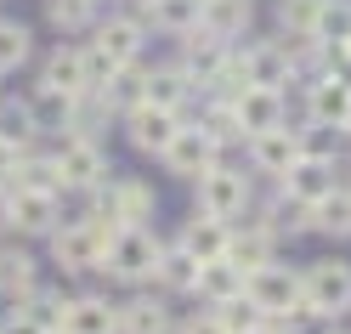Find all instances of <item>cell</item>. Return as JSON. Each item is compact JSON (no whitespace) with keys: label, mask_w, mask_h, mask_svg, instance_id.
<instances>
[{"label":"cell","mask_w":351,"mask_h":334,"mask_svg":"<svg viewBox=\"0 0 351 334\" xmlns=\"http://www.w3.org/2000/svg\"><path fill=\"white\" fill-rule=\"evenodd\" d=\"M17 311H29L40 323V334H62V311H69V295L62 289H34L29 300H17Z\"/></svg>","instance_id":"4dcf8cb0"},{"label":"cell","mask_w":351,"mask_h":334,"mask_svg":"<svg viewBox=\"0 0 351 334\" xmlns=\"http://www.w3.org/2000/svg\"><path fill=\"white\" fill-rule=\"evenodd\" d=\"M199 12H204V0H147L153 29H165V34H193L199 29Z\"/></svg>","instance_id":"4316f807"},{"label":"cell","mask_w":351,"mask_h":334,"mask_svg":"<svg viewBox=\"0 0 351 334\" xmlns=\"http://www.w3.org/2000/svg\"><path fill=\"white\" fill-rule=\"evenodd\" d=\"M57 176H62V193H91V187H102L108 176V153L97 147V136H62L57 142Z\"/></svg>","instance_id":"3957f363"},{"label":"cell","mask_w":351,"mask_h":334,"mask_svg":"<svg viewBox=\"0 0 351 334\" xmlns=\"http://www.w3.org/2000/svg\"><path fill=\"white\" fill-rule=\"evenodd\" d=\"M312 227L328 232V238H351V193H346V187H335L328 198L312 204Z\"/></svg>","instance_id":"f1b7e54d"},{"label":"cell","mask_w":351,"mask_h":334,"mask_svg":"<svg viewBox=\"0 0 351 334\" xmlns=\"http://www.w3.org/2000/svg\"><path fill=\"white\" fill-rule=\"evenodd\" d=\"M187 91H193L187 69H153V74H142V102H153V108H170V114H182Z\"/></svg>","instance_id":"cb8c5ba5"},{"label":"cell","mask_w":351,"mask_h":334,"mask_svg":"<svg viewBox=\"0 0 351 334\" xmlns=\"http://www.w3.org/2000/svg\"><path fill=\"white\" fill-rule=\"evenodd\" d=\"M170 329H176L170 306L153 300V295H136V300L119 306V334H170Z\"/></svg>","instance_id":"7402d4cb"},{"label":"cell","mask_w":351,"mask_h":334,"mask_svg":"<svg viewBox=\"0 0 351 334\" xmlns=\"http://www.w3.org/2000/svg\"><path fill=\"white\" fill-rule=\"evenodd\" d=\"M159 250L165 243L153 238L147 227H125L102 255V272H114L119 283H153V266H159Z\"/></svg>","instance_id":"7a4b0ae2"},{"label":"cell","mask_w":351,"mask_h":334,"mask_svg":"<svg viewBox=\"0 0 351 334\" xmlns=\"http://www.w3.org/2000/svg\"><path fill=\"white\" fill-rule=\"evenodd\" d=\"M6 227H12V187L0 182V232H6Z\"/></svg>","instance_id":"7bdbcfd3"},{"label":"cell","mask_w":351,"mask_h":334,"mask_svg":"<svg viewBox=\"0 0 351 334\" xmlns=\"http://www.w3.org/2000/svg\"><path fill=\"white\" fill-rule=\"evenodd\" d=\"M102 255H108V238L85 215L51 227V261L62 266V272H102Z\"/></svg>","instance_id":"277c9868"},{"label":"cell","mask_w":351,"mask_h":334,"mask_svg":"<svg viewBox=\"0 0 351 334\" xmlns=\"http://www.w3.org/2000/svg\"><path fill=\"white\" fill-rule=\"evenodd\" d=\"M215 318H221V329L227 334H250V329H261L267 318H261V306L250 300V295H232V300H221V306H210Z\"/></svg>","instance_id":"8d00e7d4"},{"label":"cell","mask_w":351,"mask_h":334,"mask_svg":"<svg viewBox=\"0 0 351 334\" xmlns=\"http://www.w3.org/2000/svg\"><path fill=\"white\" fill-rule=\"evenodd\" d=\"M199 29H204L210 40H221V46H232V40L250 29V0H204Z\"/></svg>","instance_id":"ffe728a7"},{"label":"cell","mask_w":351,"mask_h":334,"mask_svg":"<svg viewBox=\"0 0 351 334\" xmlns=\"http://www.w3.org/2000/svg\"><path fill=\"white\" fill-rule=\"evenodd\" d=\"M199 130L215 142V147H232V142H244V125H238V114H232V102L227 97H210V108L199 114Z\"/></svg>","instance_id":"83f0119b"},{"label":"cell","mask_w":351,"mask_h":334,"mask_svg":"<svg viewBox=\"0 0 351 334\" xmlns=\"http://www.w3.org/2000/svg\"><path fill=\"white\" fill-rule=\"evenodd\" d=\"M6 187H34V193H57L62 198V176H57V159H40V153H23L17 159V176Z\"/></svg>","instance_id":"1f68e13d"},{"label":"cell","mask_w":351,"mask_h":334,"mask_svg":"<svg viewBox=\"0 0 351 334\" xmlns=\"http://www.w3.org/2000/svg\"><path fill=\"white\" fill-rule=\"evenodd\" d=\"M272 250H278V238L261 227V221H250L244 232H227V261H232L244 278L255 272V266H267V261H272Z\"/></svg>","instance_id":"d6986e66"},{"label":"cell","mask_w":351,"mask_h":334,"mask_svg":"<svg viewBox=\"0 0 351 334\" xmlns=\"http://www.w3.org/2000/svg\"><path fill=\"white\" fill-rule=\"evenodd\" d=\"M272 238H295V232H306L312 227V204H300V198H289V193H278V204L267 210V221H261Z\"/></svg>","instance_id":"f546056e"},{"label":"cell","mask_w":351,"mask_h":334,"mask_svg":"<svg viewBox=\"0 0 351 334\" xmlns=\"http://www.w3.org/2000/svg\"><path fill=\"white\" fill-rule=\"evenodd\" d=\"M17 159H23V147L0 142V182H12V176H17Z\"/></svg>","instance_id":"b9f144b4"},{"label":"cell","mask_w":351,"mask_h":334,"mask_svg":"<svg viewBox=\"0 0 351 334\" xmlns=\"http://www.w3.org/2000/svg\"><path fill=\"white\" fill-rule=\"evenodd\" d=\"M176 130H182V114H170V108L136 102V108L125 114V136H130V147H136V153H153V159H159V153L170 147Z\"/></svg>","instance_id":"9c48e42d"},{"label":"cell","mask_w":351,"mask_h":334,"mask_svg":"<svg viewBox=\"0 0 351 334\" xmlns=\"http://www.w3.org/2000/svg\"><path fill=\"white\" fill-rule=\"evenodd\" d=\"M346 108H351V85H346V80H335V74L306 80V114H312V125L340 130V125H346Z\"/></svg>","instance_id":"4fadbf2b"},{"label":"cell","mask_w":351,"mask_h":334,"mask_svg":"<svg viewBox=\"0 0 351 334\" xmlns=\"http://www.w3.org/2000/svg\"><path fill=\"white\" fill-rule=\"evenodd\" d=\"M199 210H204V215H221V221L244 215V210H250V176L215 159V165L199 176Z\"/></svg>","instance_id":"8992f818"},{"label":"cell","mask_w":351,"mask_h":334,"mask_svg":"<svg viewBox=\"0 0 351 334\" xmlns=\"http://www.w3.org/2000/svg\"><path fill=\"white\" fill-rule=\"evenodd\" d=\"M317 12H323V0H278V29L289 40H312Z\"/></svg>","instance_id":"e575fe53"},{"label":"cell","mask_w":351,"mask_h":334,"mask_svg":"<svg viewBox=\"0 0 351 334\" xmlns=\"http://www.w3.org/2000/svg\"><path fill=\"white\" fill-rule=\"evenodd\" d=\"M34 136H40V125H34V108H29V97H0V142L29 147Z\"/></svg>","instance_id":"d4e9b609"},{"label":"cell","mask_w":351,"mask_h":334,"mask_svg":"<svg viewBox=\"0 0 351 334\" xmlns=\"http://www.w3.org/2000/svg\"><path fill=\"white\" fill-rule=\"evenodd\" d=\"M153 283L193 289V283H199V255H187L182 243H165V250H159V266H153Z\"/></svg>","instance_id":"484cf974"},{"label":"cell","mask_w":351,"mask_h":334,"mask_svg":"<svg viewBox=\"0 0 351 334\" xmlns=\"http://www.w3.org/2000/svg\"><path fill=\"white\" fill-rule=\"evenodd\" d=\"M244 295L261 306V318H278L283 329H300V323L317 318V311L306 306V295H300V272H289V266H278V261L255 266L244 278Z\"/></svg>","instance_id":"6da1fadb"},{"label":"cell","mask_w":351,"mask_h":334,"mask_svg":"<svg viewBox=\"0 0 351 334\" xmlns=\"http://www.w3.org/2000/svg\"><path fill=\"white\" fill-rule=\"evenodd\" d=\"M29 29L23 23H12V17H0V74H12V69H23L29 62Z\"/></svg>","instance_id":"74e56055"},{"label":"cell","mask_w":351,"mask_h":334,"mask_svg":"<svg viewBox=\"0 0 351 334\" xmlns=\"http://www.w3.org/2000/svg\"><path fill=\"white\" fill-rule=\"evenodd\" d=\"M335 187H340V165L317 159V153H300V159L289 165V176H283V193L300 198V204H317V198H328Z\"/></svg>","instance_id":"8fae6325"},{"label":"cell","mask_w":351,"mask_h":334,"mask_svg":"<svg viewBox=\"0 0 351 334\" xmlns=\"http://www.w3.org/2000/svg\"><path fill=\"white\" fill-rule=\"evenodd\" d=\"M80 57H85V85H91V91H102V85L119 74V62L108 57V51L97 46V40H91V46H80Z\"/></svg>","instance_id":"f35d334b"},{"label":"cell","mask_w":351,"mask_h":334,"mask_svg":"<svg viewBox=\"0 0 351 334\" xmlns=\"http://www.w3.org/2000/svg\"><path fill=\"white\" fill-rule=\"evenodd\" d=\"M170 334H227V329H221V318H215V311H187V318H176Z\"/></svg>","instance_id":"ab89813d"},{"label":"cell","mask_w":351,"mask_h":334,"mask_svg":"<svg viewBox=\"0 0 351 334\" xmlns=\"http://www.w3.org/2000/svg\"><path fill=\"white\" fill-rule=\"evenodd\" d=\"M340 130H346V136H351V108H346V125H340Z\"/></svg>","instance_id":"f6af8a7d"},{"label":"cell","mask_w":351,"mask_h":334,"mask_svg":"<svg viewBox=\"0 0 351 334\" xmlns=\"http://www.w3.org/2000/svg\"><path fill=\"white\" fill-rule=\"evenodd\" d=\"M238 62H244V80H250V85H272V91H283V85L295 80L289 34H283V40H255V46L238 51Z\"/></svg>","instance_id":"ba28073f"},{"label":"cell","mask_w":351,"mask_h":334,"mask_svg":"<svg viewBox=\"0 0 351 334\" xmlns=\"http://www.w3.org/2000/svg\"><path fill=\"white\" fill-rule=\"evenodd\" d=\"M0 334H40V323L29 318V311H17V306H12V318L0 323Z\"/></svg>","instance_id":"60d3db41"},{"label":"cell","mask_w":351,"mask_h":334,"mask_svg":"<svg viewBox=\"0 0 351 334\" xmlns=\"http://www.w3.org/2000/svg\"><path fill=\"white\" fill-rule=\"evenodd\" d=\"M29 108H34V125H40V130H69L74 97H62V91H51V85H40V91L29 97Z\"/></svg>","instance_id":"836d02e7"},{"label":"cell","mask_w":351,"mask_h":334,"mask_svg":"<svg viewBox=\"0 0 351 334\" xmlns=\"http://www.w3.org/2000/svg\"><path fill=\"white\" fill-rule=\"evenodd\" d=\"M232 114L244 125V136H261V130L283 125V91H272V85H244L232 97Z\"/></svg>","instance_id":"7c38bea8"},{"label":"cell","mask_w":351,"mask_h":334,"mask_svg":"<svg viewBox=\"0 0 351 334\" xmlns=\"http://www.w3.org/2000/svg\"><path fill=\"white\" fill-rule=\"evenodd\" d=\"M12 227L29 232V238H51V227H57V193L12 187Z\"/></svg>","instance_id":"5bb4252c"},{"label":"cell","mask_w":351,"mask_h":334,"mask_svg":"<svg viewBox=\"0 0 351 334\" xmlns=\"http://www.w3.org/2000/svg\"><path fill=\"white\" fill-rule=\"evenodd\" d=\"M215 159H221V147H215L199 125H182V130L170 136V147L159 153V165H165L170 176H182V182H199V176H204Z\"/></svg>","instance_id":"52a82bcc"},{"label":"cell","mask_w":351,"mask_h":334,"mask_svg":"<svg viewBox=\"0 0 351 334\" xmlns=\"http://www.w3.org/2000/svg\"><path fill=\"white\" fill-rule=\"evenodd\" d=\"M193 295H204L210 306H221V300H232V295H244V272H238L227 255L199 261V283H193Z\"/></svg>","instance_id":"44dd1931"},{"label":"cell","mask_w":351,"mask_h":334,"mask_svg":"<svg viewBox=\"0 0 351 334\" xmlns=\"http://www.w3.org/2000/svg\"><path fill=\"white\" fill-rule=\"evenodd\" d=\"M142 6H147V0H142Z\"/></svg>","instance_id":"c3c4849f"},{"label":"cell","mask_w":351,"mask_h":334,"mask_svg":"<svg viewBox=\"0 0 351 334\" xmlns=\"http://www.w3.org/2000/svg\"><path fill=\"white\" fill-rule=\"evenodd\" d=\"M300 295L317 318H335V311H351V261H312L300 272Z\"/></svg>","instance_id":"5b68a950"},{"label":"cell","mask_w":351,"mask_h":334,"mask_svg":"<svg viewBox=\"0 0 351 334\" xmlns=\"http://www.w3.org/2000/svg\"><path fill=\"white\" fill-rule=\"evenodd\" d=\"M306 153V136L300 130H289V125H272V130H261V136H250V165L261 170V176H289V165Z\"/></svg>","instance_id":"30bf717a"},{"label":"cell","mask_w":351,"mask_h":334,"mask_svg":"<svg viewBox=\"0 0 351 334\" xmlns=\"http://www.w3.org/2000/svg\"><path fill=\"white\" fill-rule=\"evenodd\" d=\"M328 334H346V329H328Z\"/></svg>","instance_id":"bcb514c9"},{"label":"cell","mask_w":351,"mask_h":334,"mask_svg":"<svg viewBox=\"0 0 351 334\" xmlns=\"http://www.w3.org/2000/svg\"><path fill=\"white\" fill-rule=\"evenodd\" d=\"M142 34H147V29L136 23V17H102L91 40H97V46L125 69V62H136V57H142Z\"/></svg>","instance_id":"ac0fdd59"},{"label":"cell","mask_w":351,"mask_h":334,"mask_svg":"<svg viewBox=\"0 0 351 334\" xmlns=\"http://www.w3.org/2000/svg\"><path fill=\"white\" fill-rule=\"evenodd\" d=\"M250 334H295V329H283L278 318H267V323H261V329H250Z\"/></svg>","instance_id":"ee69618b"},{"label":"cell","mask_w":351,"mask_h":334,"mask_svg":"<svg viewBox=\"0 0 351 334\" xmlns=\"http://www.w3.org/2000/svg\"><path fill=\"white\" fill-rule=\"evenodd\" d=\"M40 85H51V91H62V97L91 91V85H85V57H80V46H57V51L46 57V74H40Z\"/></svg>","instance_id":"603a6c76"},{"label":"cell","mask_w":351,"mask_h":334,"mask_svg":"<svg viewBox=\"0 0 351 334\" xmlns=\"http://www.w3.org/2000/svg\"><path fill=\"white\" fill-rule=\"evenodd\" d=\"M46 17H51V29H62V34H80V29H91L97 0H46Z\"/></svg>","instance_id":"d590c367"},{"label":"cell","mask_w":351,"mask_h":334,"mask_svg":"<svg viewBox=\"0 0 351 334\" xmlns=\"http://www.w3.org/2000/svg\"><path fill=\"white\" fill-rule=\"evenodd\" d=\"M312 40H317V46H346V40H351V0H323Z\"/></svg>","instance_id":"d6a6232c"},{"label":"cell","mask_w":351,"mask_h":334,"mask_svg":"<svg viewBox=\"0 0 351 334\" xmlns=\"http://www.w3.org/2000/svg\"><path fill=\"white\" fill-rule=\"evenodd\" d=\"M346 51H351V40H346Z\"/></svg>","instance_id":"7dc6e473"},{"label":"cell","mask_w":351,"mask_h":334,"mask_svg":"<svg viewBox=\"0 0 351 334\" xmlns=\"http://www.w3.org/2000/svg\"><path fill=\"white\" fill-rule=\"evenodd\" d=\"M227 232H232V221L193 210V221L182 227V238H176V243H182L187 255H199V261H215V255H227Z\"/></svg>","instance_id":"e0dca14e"},{"label":"cell","mask_w":351,"mask_h":334,"mask_svg":"<svg viewBox=\"0 0 351 334\" xmlns=\"http://www.w3.org/2000/svg\"><path fill=\"white\" fill-rule=\"evenodd\" d=\"M40 289V266L29 250H17V243H0V300H29Z\"/></svg>","instance_id":"2e32d148"},{"label":"cell","mask_w":351,"mask_h":334,"mask_svg":"<svg viewBox=\"0 0 351 334\" xmlns=\"http://www.w3.org/2000/svg\"><path fill=\"white\" fill-rule=\"evenodd\" d=\"M62 334H119V306L102 295H74L62 311Z\"/></svg>","instance_id":"9a60e30c"}]
</instances>
